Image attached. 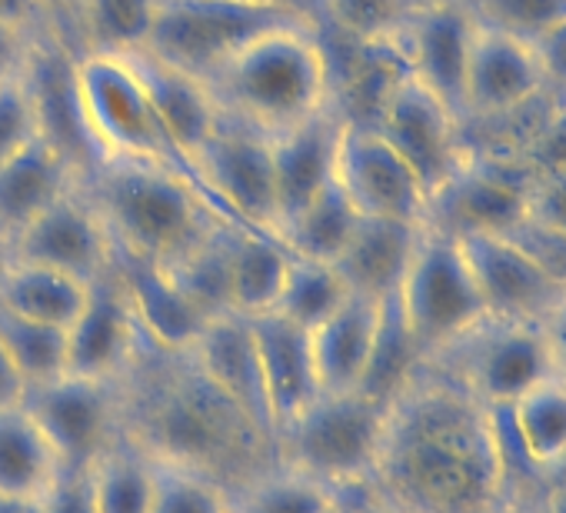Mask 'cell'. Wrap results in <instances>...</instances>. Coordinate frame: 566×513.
Returning <instances> with one entry per match:
<instances>
[{
  "label": "cell",
  "mask_w": 566,
  "mask_h": 513,
  "mask_svg": "<svg viewBox=\"0 0 566 513\" xmlns=\"http://www.w3.org/2000/svg\"><path fill=\"white\" fill-rule=\"evenodd\" d=\"M360 223V213L347 200V193L331 180L314 200H307L294 217H287L276 227L280 243L297 256H311V261L334 264L350 243L354 230Z\"/></svg>",
  "instance_id": "32"
},
{
  "label": "cell",
  "mask_w": 566,
  "mask_h": 513,
  "mask_svg": "<svg viewBox=\"0 0 566 513\" xmlns=\"http://www.w3.org/2000/svg\"><path fill=\"white\" fill-rule=\"evenodd\" d=\"M413 11L410 0H321V28L350 44H394Z\"/></svg>",
  "instance_id": "39"
},
{
  "label": "cell",
  "mask_w": 566,
  "mask_h": 513,
  "mask_svg": "<svg viewBox=\"0 0 566 513\" xmlns=\"http://www.w3.org/2000/svg\"><path fill=\"white\" fill-rule=\"evenodd\" d=\"M394 297L427 360L486 317L460 237L430 223L417 237L410 268Z\"/></svg>",
  "instance_id": "8"
},
{
  "label": "cell",
  "mask_w": 566,
  "mask_h": 513,
  "mask_svg": "<svg viewBox=\"0 0 566 513\" xmlns=\"http://www.w3.org/2000/svg\"><path fill=\"white\" fill-rule=\"evenodd\" d=\"M543 334H546V347H549V360H553V377L559 384H566V297L546 314Z\"/></svg>",
  "instance_id": "48"
},
{
  "label": "cell",
  "mask_w": 566,
  "mask_h": 513,
  "mask_svg": "<svg viewBox=\"0 0 566 513\" xmlns=\"http://www.w3.org/2000/svg\"><path fill=\"white\" fill-rule=\"evenodd\" d=\"M420 230H423V223L360 217L350 243L334 261L347 291L370 297V301L394 297L400 291L407 268H410V256H413Z\"/></svg>",
  "instance_id": "26"
},
{
  "label": "cell",
  "mask_w": 566,
  "mask_h": 513,
  "mask_svg": "<svg viewBox=\"0 0 566 513\" xmlns=\"http://www.w3.org/2000/svg\"><path fill=\"white\" fill-rule=\"evenodd\" d=\"M460 247L486 317L543 324L546 314L566 297L563 284L510 233H463Z\"/></svg>",
  "instance_id": "15"
},
{
  "label": "cell",
  "mask_w": 566,
  "mask_h": 513,
  "mask_svg": "<svg viewBox=\"0 0 566 513\" xmlns=\"http://www.w3.org/2000/svg\"><path fill=\"white\" fill-rule=\"evenodd\" d=\"M413 8H440V4H463V0H410Z\"/></svg>",
  "instance_id": "54"
},
{
  "label": "cell",
  "mask_w": 566,
  "mask_h": 513,
  "mask_svg": "<svg viewBox=\"0 0 566 513\" xmlns=\"http://www.w3.org/2000/svg\"><path fill=\"white\" fill-rule=\"evenodd\" d=\"M74 94L84 134L101 160H140L197 180L190 160L167 134L144 81L120 54L74 57ZM203 193V187H200ZM207 197V193H203ZM217 210V207H213Z\"/></svg>",
  "instance_id": "5"
},
{
  "label": "cell",
  "mask_w": 566,
  "mask_h": 513,
  "mask_svg": "<svg viewBox=\"0 0 566 513\" xmlns=\"http://www.w3.org/2000/svg\"><path fill=\"white\" fill-rule=\"evenodd\" d=\"M0 513H41V496L0 493Z\"/></svg>",
  "instance_id": "53"
},
{
  "label": "cell",
  "mask_w": 566,
  "mask_h": 513,
  "mask_svg": "<svg viewBox=\"0 0 566 513\" xmlns=\"http://www.w3.org/2000/svg\"><path fill=\"white\" fill-rule=\"evenodd\" d=\"M476 38V21L463 4L417 8L394 41L407 74L423 84L460 124H463V94L467 67Z\"/></svg>",
  "instance_id": "17"
},
{
  "label": "cell",
  "mask_w": 566,
  "mask_h": 513,
  "mask_svg": "<svg viewBox=\"0 0 566 513\" xmlns=\"http://www.w3.org/2000/svg\"><path fill=\"white\" fill-rule=\"evenodd\" d=\"M187 354L193 357V364L230 400H237L250 417H256L263 427H270V413H266V400H263V377H260V360H256V341H253L250 317H240V314L210 317L203 324V331L197 334V341L190 344Z\"/></svg>",
  "instance_id": "24"
},
{
  "label": "cell",
  "mask_w": 566,
  "mask_h": 513,
  "mask_svg": "<svg viewBox=\"0 0 566 513\" xmlns=\"http://www.w3.org/2000/svg\"><path fill=\"white\" fill-rule=\"evenodd\" d=\"M530 177L516 160L467 157L463 170L430 200L427 223L453 237L513 233L526 220Z\"/></svg>",
  "instance_id": "16"
},
{
  "label": "cell",
  "mask_w": 566,
  "mask_h": 513,
  "mask_svg": "<svg viewBox=\"0 0 566 513\" xmlns=\"http://www.w3.org/2000/svg\"><path fill=\"white\" fill-rule=\"evenodd\" d=\"M160 11V0H84L87 54L144 51Z\"/></svg>",
  "instance_id": "37"
},
{
  "label": "cell",
  "mask_w": 566,
  "mask_h": 513,
  "mask_svg": "<svg viewBox=\"0 0 566 513\" xmlns=\"http://www.w3.org/2000/svg\"><path fill=\"white\" fill-rule=\"evenodd\" d=\"M24 390H28V387H24V377L18 374V367H14V360H11L8 347L0 344V407L21 404Z\"/></svg>",
  "instance_id": "49"
},
{
  "label": "cell",
  "mask_w": 566,
  "mask_h": 513,
  "mask_svg": "<svg viewBox=\"0 0 566 513\" xmlns=\"http://www.w3.org/2000/svg\"><path fill=\"white\" fill-rule=\"evenodd\" d=\"M41 34L44 31H38V28L0 21V81L14 77V74H24V67H28Z\"/></svg>",
  "instance_id": "45"
},
{
  "label": "cell",
  "mask_w": 566,
  "mask_h": 513,
  "mask_svg": "<svg viewBox=\"0 0 566 513\" xmlns=\"http://www.w3.org/2000/svg\"><path fill=\"white\" fill-rule=\"evenodd\" d=\"M144 344L124 284L111 268V274L91 284L84 311L67 327V370L117 384Z\"/></svg>",
  "instance_id": "18"
},
{
  "label": "cell",
  "mask_w": 566,
  "mask_h": 513,
  "mask_svg": "<svg viewBox=\"0 0 566 513\" xmlns=\"http://www.w3.org/2000/svg\"><path fill=\"white\" fill-rule=\"evenodd\" d=\"M114 256L111 230L81 180L11 243V261L41 264L84 284L111 274Z\"/></svg>",
  "instance_id": "13"
},
{
  "label": "cell",
  "mask_w": 566,
  "mask_h": 513,
  "mask_svg": "<svg viewBox=\"0 0 566 513\" xmlns=\"http://www.w3.org/2000/svg\"><path fill=\"white\" fill-rule=\"evenodd\" d=\"M233 4H247V8H266V11H287V14H301L321 24V0H233Z\"/></svg>",
  "instance_id": "50"
},
{
  "label": "cell",
  "mask_w": 566,
  "mask_h": 513,
  "mask_svg": "<svg viewBox=\"0 0 566 513\" xmlns=\"http://www.w3.org/2000/svg\"><path fill=\"white\" fill-rule=\"evenodd\" d=\"M536 57L546 77V87L556 97H566V18L559 24H553L536 44Z\"/></svg>",
  "instance_id": "46"
},
{
  "label": "cell",
  "mask_w": 566,
  "mask_h": 513,
  "mask_svg": "<svg viewBox=\"0 0 566 513\" xmlns=\"http://www.w3.org/2000/svg\"><path fill=\"white\" fill-rule=\"evenodd\" d=\"M563 101H566V97H563Z\"/></svg>",
  "instance_id": "57"
},
{
  "label": "cell",
  "mask_w": 566,
  "mask_h": 513,
  "mask_svg": "<svg viewBox=\"0 0 566 513\" xmlns=\"http://www.w3.org/2000/svg\"><path fill=\"white\" fill-rule=\"evenodd\" d=\"M81 177L77 164L44 137L0 164V237L8 250Z\"/></svg>",
  "instance_id": "23"
},
{
  "label": "cell",
  "mask_w": 566,
  "mask_h": 513,
  "mask_svg": "<svg viewBox=\"0 0 566 513\" xmlns=\"http://www.w3.org/2000/svg\"><path fill=\"white\" fill-rule=\"evenodd\" d=\"M237 223H213L193 247H187L174 264L164 271L170 281L207 314H233L230 311V253H233Z\"/></svg>",
  "instance_id": "33"
},
{
  "label": "cell",
  "mask_w": 566,
  "mask_h": 513,
  "mask_svg": "<svg viewBox=\"0 0 566 513\" xmlns=\"http://www.w3.org/2000/svg\"><path fill=\"white\" fill-rule=\"evenodd\" d=\"M0 344L8 347L24 387L44 384L67 370V331L18 317L0 307Z\"/></svg>",
  "instance_id": "38"
},
{
  "label": "cell",
  "mask_w": 566,
  "mask_h": 513,
  "mask_svg": "<svg viewBox=\"0 0 566 513\" xmlns=\"http://www.w3.org/2000/svg\"><path fill=\"white\" fill-rule=\"evenodd\" d=\"M87 291L91 284L71 274L24 261H8L0 274V307L57 331H67L77 321L87 304Z\"/></svg>",
  "instance_id": "28"
},
{
  "label": "cell",
  "mask_w": 566,
  "mask_h": 513,
  "mask_svg": "<svg viewBox=\"0 0 566 513\" xmlns=\"http://www.w3.org/2000/svg\"><path fill=\"white\" fill-rule=\"evenodd\" d=\"M250 327L256 341L263 400H266L270 427L276 433L321 394V380L311 354V334L276 314L250 317Z\"/></svg>",
  "instance_id": "21"
},
{
  "label": "cell",
  "mask_w": 566,
  "mask_h": 513,
  "mask_svg": "<svg viewBox=\"0 0 566 513\" xmlns=\"http://www.w3.org/2000/svg\"><path fill=\"white\" fill-rule=\"evenodd\" d=\"M84 483L94 513L154 510V457L124 430L84 467Z\"/></svg>",
  "instance_id": "29"
},
{
  "label": "cell",
  "mask_w": 566,
  "mask_h": 513,
  "mask_svg": "<svg viewBox=\"0 0 566 513\" xmlns=\"http://www.w3.org/2000/svg\"><path fill=\"white\" fill-rule=\"evenodd\" d=\"M190 164L207 200L227 223L263 233L276 230L270 134L223 114Z\"/></svg>",
  "instance_id": "10"
},
{
  "label": "cell",
  "mask_w": 566,
  "mask_h": 513,
  "mask_svg": "<svg viewBox=\"0 0 566 513\" xmlns=\"http://www.w3.org/2000/svg\"><path fill=\"white\" fill-rule=\"evenodd\" d=\"M61 470L54 447L24 404L0 407V493L44 496Z\"/></svg>",
  "instance_id": "31"
},
{
  "label": "cell",
  "mask_w": 566,
  "mask_h": 513,
  "mask_svg": "<svg viewBox=\"0 0 566 513\" xmlns=\"http://www.w3.org/2000/svg\"><path fill=\"white\" fill-rule=\"evenodd\" d=\"M370 486L397 513H500L506 470L493 410L423 364L390 400Z\"/></svg>",
  "instance_id": "1"
},
{
  "label": "cell",
  "mask_w": 566,
  "mask_h": 513,
  "mask_svg": "<svg viewBox=\"0 0 566 513\" xmlns=\"http://www.w3.org/2000/svg\"><path fill=\"white\" fill-rule=\"evenodd\" d=\"M120 57H127L130 67L137 71V77L144 81V87H147L167 134L180 147V154L187 160H193V154L207 144V137L213 134V127L223 117L213 91L200 77L177 71L147 51H134V54H120Z\"/></svg>",
  "instance_id": "25"
},
{
  "label": "cell",
  "mask_w": 566,
  "mask_h": 513,
  "mask_svg": "<svg viewBox=\"0 0 566 513\" xmlns=\"http://www.w3.org/2000/svg\"><path fill=\"white\" fill-rule=\"evenodd\" d=\"M21 404L54 447L64 470H84L120 437V397L111 380L64 370L28 387Z\"/></svg>",
  "instance_id": "11"
},
{
  "label": "cell",
  "mask_w": 566,
  "mask_h": 513,
  "mask_svg": "<svg viewBox=\"0 0 566 513\" xmlns=\"http://www.w3.org/2000/svg\"><path fill=\"white\" fill-rule=\"evenodd\" d=\"M500 513H530V510L526 506H503Z\"/></svg>",
  "instance_id": "56"
},
{
  "label": "cell",
  "mask_w": 566,
  "mask_h": 513,
  "mask_svg": "<svg viewBox=\"0 0 566 513\" xmlns=\"http://www.w3.org/2000/svg\"><path fill=\"white\" fill-rule=\"evenodd\" d=\"M120 256L167 268L213 223H227L200 187L167 167L101 160L81 177Z\"/></svg>",
  "instance_id": "4"
},
{
  "label": "cell",
  "mask_w": 566,
  "mask_h": 513,
  "mask_svg": "<svg viewBox=\"0 0 566 513\" xmlns=\"http://www.w3.org/2000/svg\"><path fill=\"white\" fill-rule=\"evenodd\" d=\"M423 364H427V357L417 347V341L397 307V297H387L380 307V324H377L370 364L360 380V394H367L380 404H390L423 370Z\"/></svg>",
  "instance_id": "34"
},
{
  "label": "cell",
  "mask_w": 566,
  "mask_h": 513,
  "mask_svg": "<svg viewBox=\"0 0 566 513\" xmlns=\"http://www.w3.org/2000/svg\"><path fill=\"white\" fill-rule=\"evenodd\" d=\"M230 506L233 513H334L337 490L276 460L230 490Z\"/></svg>",
  "instance_id": "35"
},
{
  "label": "cell",
  "mask_w": 566,
  "mask_h": 513,
  "mask_svg": "<svg viewBox=\"0 0 566 513\" xmlns=\"http://www.w3.org/2000/svg\"><path fill=\"white\" fill-rule=\"evenodd\" d=\"M543 94H553V91L546 87L536 48L516 38L476 28L470 67H467L463 124L503 117Z\"/></svg>",
  "instance_id": "19"
},
{
  "label": "cell",
  "mask_w": 566,
  "mask_h": 513,
  "mask_svg": "<svg viewBox=\"0 0 566 513\" xmlns=\"http://www.w3.org/2000/svg\"><path fill=\"white\" fill-rule=\"evenodd\" d=\"M150 513H233V506H230V490L220 486L217 480L154 457Z\"/></svg>",
  "instance_id": "41"
},
{
  "label": "cell",
  "mask_w": 566,
  "mask_h": 513,
  "mask_svg": "<svg viewBox=\"0 0 566 513\" xmlns=\"http://www.w3.org/2000/svg\"><path fill=\"white\" fill-rule=\"evenodd\" d=\"M41 513H94L84 470H61L54 486L41 496Z\"/></svg>",
  "instance_id": "47"
},
{
  "label": "cell",
  "mask_w": 566,
  "mask_h": 513,
  "mask_svg": "<svg viewBox=\"0 0 566 513\" xmlns=\"http://www.w3.org/2000/svg\"><path fill=\"white\" fill-rule=\"evenodd\" d=\"M287 264L291 250L276 233L237 227L230 253V311L240 317L270 314L287 278Z\"/></svg>",
  "instance_id": "30"
},
{
  "label": "cell",
  "mask_w": 566,
  "mask_h": 513,
  "mask_svg": "<svg viewBox=\"0 0 566 513\" xmlns=\"http://www.w3.org/2000/svg\"><path fill=\"white\" fill-rule=\"evenodd\" d=\"M334 180L360 217L427 223L430 197L423 184L374 127L344 124Z\"/></svg>",
  "instance_id": "14"
},
{
  "label": "cell",
  "mask_w": 566,
  "mask_h": 513,
  "mask_svg": "<svg viewBox=\"0 0 566 513\" xmlns=\"http://www.w3.org/2000/svg\"><path fill=\"white\" fill-rule=\"evenodd\" d=\"M526 223L566 240V174L543 177V180L530 184Z\"/></svg>",
  "instance_id": "44"
},
{
  "label": "cell",
  "mask_w": 566,
  "mask_h": 513,
  "mask_svg": "<svg viewBox=\"0 0 566 513\" xmlns=\"http://www.w3.org/2000/svg\"><path fill=\"white\" fill-rule=\"evenodd\" d=\"M283 24L317 21L287 11L247 8L233 4V0H160V11L144 51L207 84L243 44Z\"/></svg>",
  "instance_id": "9"
},
{
  "label": "cell",
  "mask_w": 566,
  "mask_h": 513,
  "mask_svg": "<svg viewBox=\"0 0 566 513\" xmlns=\"http://www.w3.org/2000/svg\"><path fill=\"white\" fill-rule=\"evenodd\" d=\"M520 170L533 180L566 174V101L553 107L543 127L526 140V147L513 157Z\"/></svg>",
  "instance_id": "43"
},
{
  "label": "cell",
  "mask_w": 566,
  "mask_h": 513,
  "mask_svg": "<svg viewBox=\"0 0 566 513\" xmlns=\"http://www.w3.org/2000/svg\"><path fill=\"white\" fill-rule=\"evenodd\" d=\"M8 261H11V250H8V243H4V237H0V274H4V268H8Z\"/></svg>",
  "instance_id": "55"
},
{
  "label": "cell",
  "mask_w": 566,
  "mask_h": 513,
  "mask_svg": "<svg viewBox=\"0 0 566 513\" xmlns=\"http://www.w3.org/2000/svg\"><path fill=\"white\" fill-rule=\"evenodd\" d=\"M380 307L384 301L350 294L327 321L307 331L321 390H360L380 324Z\"/></svg>",
  "instance_id": "27"
},
{
  "label": "cell",
  "mask_w": 566,
  "mask_h": 513,
  "mask_svg": "<svg viewBox=\"0 0 566 513\" xmlns=\"http://www.w3.org/2000/svg\"><path fill=\"white\" fill-rule=\"evenodd\" d=\"M387 410L390 404L360 390H321L276 430V457L337 493L370 486L387 433Z\"/></svg>",
  "instance_id": "6"
},
{
  "label": "cell",
  "mask_w": 566,
  "mask_h": 513,
  "mask_svg": "<svg viewBox=\"0 0 566 513\" xmlns=\"http://www.w3.org/2000/svg\"><path fill=\"white\" fill-rule=\"evenodd\" d=\"M114 271L124 284V294L134 307L144 341L167 354H184L210 321L164 268L137 261V256H114Z\"/></svg>",
  "instance_id": "22"
},
{
  "label": "cell",
  "mask_w": 566,
  "mask_h": 513,
  "mask_svg": "<svg viewBox=\"0 0 566 513\" xmlns=\"http://www.w3.org/2000/svg\"><path fill=\"white\" fill-rule=\"evenodd\" d=\"M344 124L347 121L331 104L321 114H314L311 121L270 137L273 190H276V227L287 217H294L307 200H314L334 180Z\"/></svg>",
  "instance_id": "20"
},
{
  "label": "cell",
  "mask_w": 566,
  "mask_h": 513,
  "mask_svg": "<svg viewBox=\"0 0 566 513\" xmlns=\"http://www.w3.org/2000/svg\"><path fill=\"white\" fill-rule=\"evenodd\" d=\"M120 430L150 457L177 463L237 490L250 477L273 467L276 437L237 400H230L184 354L150 344L117 380Z\"/></svg>",
  "instance_id": "2"
},
{
  "label": "cell",
  "mask_w": 566,
  "mask_h": 513,
  "mask_svg": "<svg viewBox=\"0 0 566 513\" xmlns=\"http://www.w3.org/2000/svg\"><path fill=\"white\" fill-rule=\"evenodd\" d=\"M486 410L516 404L526 390L553 380V360L543 324L483 317L463 337L427 360Z\"/></svg>",
  "instance_id": "7"
},
{
  "label": "cell",
  "mask_w": 566,
  "mask_h": 513,
  "mask_svg": "<svg viewBox=\"0 0 566 513\" xmlns=\"http://www.w3.org/2000/svg\"><path fill=\"white\" fill-rule=\"evenodd\" d=\"M374 130L410 164L430 200L467 164L460 121L410 74L390 94Z\"/></svg>",
  "instance_id": "12"
},
{
  "label": "cell",
  "mask_w": 566,
  "mask_h": 513,
  "mask_svg": "<svg viewBox=\"0 0 566 513\" xmlns=\"http://www.w3.org/2000/svg\"><path fill=\"white\" fill-rule=\"evenodd\" d=\"M476 28L536 44L553 24L566 18V0H463Z\"/></svg>",
  "instance_id": "40"
},
{
  "label": "cell",
  "mask_w": 566,
  "mask_h": 513,
  "mask_svg": "<svg viewBox=\"0 0 566 513\" xmlns=\"http://www.w3.org/2000/svg\"><path fill=\"white\" fill-rule=\"evenodd\" d=\"M0 21L24 24L41 31V14H38V0H0Z\"/></svg>",
  "instance_id": "51"
},
{
  "label": "cell",
  "mask_w": 566,
  "mask_h": 513,
  "mask_svg": "<svg viewBox=\"0 0 566 513\" xmlns=\"http://www.w3.org/2000/svg\"><path fill=\"white\" fill-rule=\"evenodd\" d=\"M41 140V117L24 74L0 81V164Z\"/></svg>",
  "instance_id": "42"
},
{
  "label": "cell",
  "mask_w": 566,
  "mask_h": 513,
  "mask_svg": "<svg viewBox=\"0 0 566 513\" xmlns=\"http://www.w3.org/2000/svg\"><path fill=\"white\" fill-rule=\"evenodd\" d=\"M223 114L283 134L334 104L331 54L317 24H283L243 44L210 81Z\"/></svg>",
  "instance_id": "3"
},
{
  "label": "cell",
  "mask_w": 566,
  "mask_h": 513,
  "mask_svg": "<svg viewBox=\"0 0 566 513\" xmlns=\"http://www.w3.org/2000/svg\"><path fill=\"white\" fill-rule=\"evenodd\" d=\"M530 513H566V486L546 483L539 493V503Z\"/></svg>",
  "instance_id": "52"
},
{
  "label": "cell",
  "mask_w": 566,
  "mask_h": 513,
  "mask_svg": "<svg viewBox=\"0 0 566 513\" xmlns=\"http://www.w3.org/2000/svg\"><path fill=\"white\" fill-rule=\"evenodd\" d=\"M350 297L344 278L337 274L334 264L311 261V256L291 253L287 278H283L280 297L270 314L291 321L304 331H314L321 321H327L344 301Z\"/></svg>",
  "instance_id": "36"
}]
</instances>
